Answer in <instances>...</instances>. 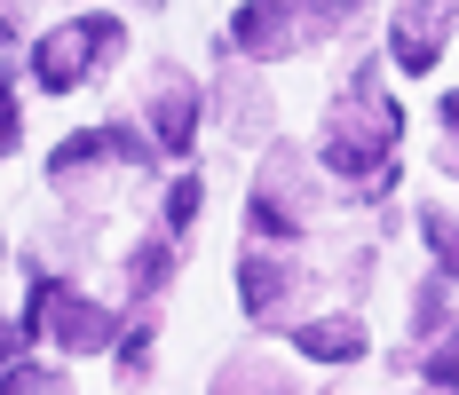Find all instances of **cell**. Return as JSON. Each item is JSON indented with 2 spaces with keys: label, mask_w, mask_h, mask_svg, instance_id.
Instances as JSON below:
<instances>
[{
  "label": "cell",
  "mask_w": 459,
  "mask_h": 395,
  "mask_svg": "<svg viewBox=\"0 0 459 395\" xmlns=\"http://www.w3.org/2000/svg\"><path fill=\"white\" fill-rule=\"evenodd\" d=\"M388 150H396V103L372 88V80H357V88L341 95V111H333L325 159H333V175H341V182L388 190Z\"/></svg>",
  "instance_id": "cell-1"
},
{
  "label": "cell",
  "mask_w": 459,
  "mask_h": 395,
  "mask_svg": "<svg viewBox=\"0 0 459 395\" xmlns=\"http://www.w3.org/2000/svg\"><path fill=\"white\" fill-rule=\"evenodd\" d=\"M111 56H119V16H72L64 32H48V40H40L32 64H40V88L64 95V88H80L95 64H111Z\"/></svg>",
  "instance_id": "cell-2"
},
{
  "label": "cell",
  "mask_w": 459,
  "mask_h": 395,
  "mask_svg": "<svg viewBox=\"0 0 459 395\" xmlns=\"http://www.w3.org/2000/svg\"><path fill=\"white\" fill-rule=\"evenodd\" d=\"M309 167L293 159V150H277L270 167H262V190H254V221H262V237H285V229H301L309 214Z\"/></svg>",
  "instance_id": "cell-3"
},
{
  "label": "cell",
  "mask_w": 459,
  "mask_h": 395,
  "mask_svg": "<svg viewBox=\"0 0 459 395\" xmlns=\"http://www.w3.org/2000/svg\"><path fill=\"white\" fill-rule=\"evenodd\" d=\"M301 24V0H254V8H238L230 16V47L238 56H254V64H270V56H293V32Z\"/></svg>",
  "instance_id": "cell-4"
},
{
  "label": "cell",
  "mask_w": 459,
  "mask_h": 395,
  "mask_svg": "<svg viewBox=\"0 0 459 395\" xmlns=\"http://www.w3.org/2000/svg\"><path fill=\"white\" fill-rule=\"evenodd\" d=\"M444 32H452V0H404L396 8V64L404 72H436V56H444Z\"/></svg>",
  "instance_id": "cell-5"
},
{
  "label": "cell",
  "mask_w": 459,
  "mask_h": 395,
  "mask_svg": "<svg viewBox=\"0 0 459 395\" xmlns=\"http://www.w3.org/2000/svg\"><path fill=\"white\" fill-rule=\"evenodd\" d=\"M151 127H159V142H167V159H183V150H190V127H198V95H190V80L175 72V64L151 80Z\"/></svg>",
  "instance_id": "cell-6"
},
{
  "label": "cell",
  "mask_w": 459,
  "mask_h": 395,
  "mask_svg": "<svg viewBox=\"0 0 459 395\" xmlns=\"http://www.w3.org/2000/svg\"><path fill=\"white\" fill-rule=\"evenodd\" d=\"M293 348H309L317 364H349V356H365V324L357 316H317V324L293 332Z\"/></svg>",
  "instance_id": "cell-7"
},
{
  "label": "cell",
  "mask_w": 459,
  "mask_h": 395,
  "mask_svg": "<svg viewBox=\"0 0 459 395\" xmlns=\"http://www.w3.org/2000/svg\"><path fill=\"white\" fill-rule=\"evenodd\" d=\"M222 119H230V134H262V119H270L262 88L254 80H222Z\"/></svg>",
  "instance_id": "cell-8"
},
{
  "label": "cell",
  "mask_w": 459,
  "mask_h": 395,
  "mask_svg": "<svg viewBox=\"0 0 459 395\" xmlns=\"http://www.w3.org/2000/svg\"><path fill=\"white\" fill-rule=\"evenodd\" d=\"M285 285H293V269H277V262H262V253H254V262H246V308H254V316H270V308L285 301Z\"/></svg>",
  "instance_id": "cell-9"
},
{
  "label": "cell",
  "mask_w": 459,
  "mask_h": 395,
  "mask_svg": "<svg viewBox=\"0 0 459 395\" xmlns=\"http://www.w3.org/2000/svg\"><path fill=\"white\" fill-rule=\"evenodd\" d=\"M412 332H420V340H436V332H444V277L412 301Z\"/></svg>",
  "instance_id": "cell-10"
},
{
  "label": "cell",
  "mask_w": 459,
  "mask_h": 395,
  "mask_svg": "<svg viewBox=\"0 0 459 395\" xmlns=\"http://www.w3.org/2000/svg\"><path fill=\"white\" fill-rule=\"evenodd\" d=\"M357 8H365V0H301V16H309L317 32H341V24H349Z\"/></svg>",
  "instance_id": "cell-11"
},
{
  "label": "cell",
  "mask_w": 459,
  "mask_h": 395,
  "mask_svg": "<svg viewBox=\"0 0 459 395\" xmlns=\"http://www.w3.org/2000/svg\"><path fill=\"white\" fill-rule=\"evenodd\" d=\"M428 380H436V388H459V332H452L436 356H428Z\"/></svg>",
  "instance_id": "cell-12"
},
{
  "label": "cell",
  "mask_w": 459,
  "mask_h": 395,
  "mask_svg": "<svg viewBox=\"0 0 459 395\" xmlns=\"http://www.w3.org/2000/svg\"><path fill=\"white\" fill-rule=\"evenodd\" d=\"M167 214H175V221H167V229H183V221L198 214V182H175V206H167Z\"/></svg>",
  "instance_id": "cell-13"
},
{
  "label": "cell",
  "mask_w": 459,
  "mask_h": 395,
  "mask_svg": "<svg viewBox=\"0 0 459 395\" xmlns=\"http://www.w3.org/2000/svg\"><path fill=\"white\" fill-rule=\"evenodd\" d=\"M0 150H16V103H8V88H0Z\"/></svg>",
  "instance_id": "cell-14"
},
{
  "label": "cell",
  "mask_w": 459,
  "mask_h": 395,
  "mask_svg": "<svg viewBox=\"0 0 459 395\" xmlns=\"http://www.w3.org/2000/svg\"><path fill=\"white\" fill-rule=\"evenodd\" d=\"M16 40V0H0V47Z\"/></svg>",
  "instance_id": "cell-15"
}]
</instances>
